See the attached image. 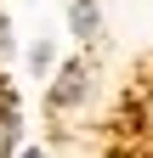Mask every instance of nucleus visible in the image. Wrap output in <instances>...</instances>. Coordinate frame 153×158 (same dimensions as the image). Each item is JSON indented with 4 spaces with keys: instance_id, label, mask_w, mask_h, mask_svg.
Masks as SVG:
<instances>
[{
    "instance_id": "f257e3e1",
    "label": "nucleus",
    "mask_w": 153,
    "mask_h": 158,
    "mask_svg": "<svg viewBox=\"0 0 153 158\" xmlns=\"http://www.w3.org/2000/svg\"><path fill=\"white\" fill-rule=\"evenodd\" d=\"M85 85H91L85 62H63V73H57V85H51V107H80L85 102Z\"/></svg>"
},
{
    "instance_id": "f03ea898",
    "label": "nucleus",
    "mask_w": 153,
    "mask_h": 158,
    "mask_svg": "<svg viewBox=\"0 0 153 158\" xmlns=\"http://www.w3.org/2000/svg\"><path fill=\"white\" fill-rule=\"evenodd\" d=\"M68 28L80 34V40H91V34L102 28V17H97V6H91V0H74V6H68Z\"/></svg>"
},
{
    "instance_id": "7ed1b4c3",
    "label": "nucleus",
    "mask_w": 153,
    "mask_h": 158,
    "mask_svg": "<svg viewBox=\"0 0 153 158\" xmlns=\"http://www.w3.org/2000/svg\"><path fill=\"white\" fill-rule=\"evenodd\" d=\"M0 152L17 158V107H11V96H6V107H0Z\"/></svg>"
},
{
    "instance_id": "20e7f679",
    "label": "nucleus",
    "mask_w": 153,
    "mask_h": 158,
    "mask_svg": "<svg viewBox=\"0 0 153 158\" xmlns=\"http://www.w3.org/2000/svg\"><path fill=\"white\" fill-rule=\"evenodd\" d=\"M28 62H34V73H46V68H51V45H46V40L28 51Z\"/></svg>"
},
{
    "instance_id": "39448f33",
    "label": "nucleus",
    "mask_w": 153,
    "mask_h": 158,
    "mask_svg": "<svg viewBox=\"0 0 153 158\" xmlns=\"http://www.w3.org/2000/svg\"><path fill=\"white\" fill-rule=\"evenodd\" d=\"M17 158H46V152H40V147H28V152H17Z\"/></svg>"
},
{
    "instance_id": "423d86ee",
    "label": "nucleus",
    "mask_w": 153,
    "mask_h": 158,
    "mask_svg": "<svg viewBox=\"0 0 153 158\" xmlns=\"http://www.w3.org/2000/svg\"><path fill=\"white\" fill-rule=\"evenodd\" d=\"M147 113H153V107H147Z\"/></svg>"
}]
</instances>
